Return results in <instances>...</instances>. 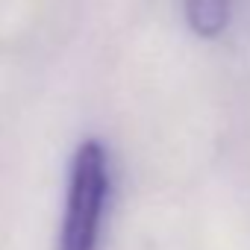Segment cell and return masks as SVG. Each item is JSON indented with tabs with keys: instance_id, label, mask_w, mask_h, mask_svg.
I'll list each match as a JSON object with an SVG mask.
<instances>
[{
	"instance_id": "6da1fadb",
	"label": "cell",
	"mask_w": 250,
	"mask_h": 250,
	"mask_svg": "<svg viewBox=\"0 0 250 250\" xmlns=\"http://www.w3.org/2000/svg\"><path fill=\"white\" fill-rule=\"evenodd\" d=\"M106 200H109L106 147L88 139L77 147V156L71 165V186H68L59 250H97Z\"/></svg>"
},
{
	"instance_id": "7a4b0ae2",
	"label": "cell",
	"mask_w": 250,
	"mask_h": 250,
	"mask_svg": "<svg viewBox=\"0 0 250 250\" xmlns=\"http://www.w3.org/2000/svg\"><path fill=\"white\" fill-rule=\"evenodd\" d=\"M186 15L197 36L215 39L227 30L229 21V0H186Z\"/></svg>"
}]
</instances>
